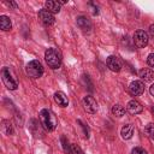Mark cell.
<instances>
[{
    "instance_id": "15",
    "label": "cell",
    "mask_w": 154,
    "mask_h": 154,
    "mask_svg": "<svg viewBox=\"0 0 154 154\" xmlns=\"http://www.w3.org/2000/svg\"><path fill=\"white\" fill-rule=\"evenodd\" d=\"M60 7L61 5L58 2V1H54V0H48L45 2V8L48 10L51 13H59L60 12Z\"/></svg>"
},
{
    "instance_id": "21",
    "label": "cell",
    "mask_w": 154,
    "mask_h": 154,
    "mask_svg": "<svg viewBox=\"0 0 154 154\" xmlns=\"http://www.w3.org/2000/svg\"><path fill=\"white\" fill-rule=\"evenodd\" d=\"M144 131H146V134H147L152 140H154V123H149V124H147Z\"/></svg>"
},
{
    "instance_id": "18",
    "label": "cell",
    "mask_w": 154,
    "mask_h": 154,
    "mask_svg": "<svg viewBox=\"0 0 154 154\" xmlns=\"http://www.w3.org/2000/svg\"><path fill=\"white\" fill-rule=\"evenodd\" d=\"M1 130H2V132H4L5 135H13V134H14L13 126H12V124H11L8 120H4V122H2Z\"/></svg>"
},
{
    "instance_id": "11",
    "label": "cell",
    "mask_w": 154,
    "mask_h": 154,
    "mask_svg": "<svg viewBox=\"0 0 154 154\" xmlns=\"http://www.w3.org/2000/svg\"><path fill=\"white\" fill-rule=\"evenodd\" d=\"M42 124H41V122L38 123V120H36V119H31L30 122H29V129H30V131H31V134L35 136V137H41L42 136Z\"/></svg>"
},
{
    "instance_id": "27",
    "label": "cell",
    "mask_w": 154,
    "mask_h": 154,
    "mask_svg": "<svg viewBox=\"0 0 154 154\" xmlns=\"http://www.w3.org/2000/svg\"><path fill=\"white\" fill-rule=\"evenodd\" d=\"M89 5H90V6L93 7V14H94V16H96V14H99V10H97V6H95V5L93 4V2H90Z\"/></svg>"
},
{
    "instance_id": "26",
    "label": "cell",
    "mask_w": 154,
    "mask_h": 154,
    "mask_svg": "<svg viewBox=\"0 0 154 154\" xmlns=\"http://www.w3.org/2000/svg\"><path fill=\"white\" fill-rule=\"evenodd\" d=\"M5 5H7L8 7H12V8H17V7H18V5H17L14 1H10V2H6V1H5Z\"/></svg>"
},
{
    "instance_id": "9",
    "label": "cell",
    "mask_w": 154,
    "mask_h": 154,
    "mask_svg": "<svg viewBox=\"0 0 154 154\" xmlns=\"http://www.w3.org/2000/svg\"><path fill=\"white\" fill-rule=\"evenodd\" d=\"M129 91L131 95L134 96H138L142 95L144 91V84L142 81H132L129 85Z\"/></svg>"
},
{
    "instance_id": "3",
    "label": "cell",
    "mask_w": 154,
    "mask_h": 154,
    "mask_svg": "<svg viewBox=\"0 0 154 154\" xmlns=\"http://www.w3.org/2000/svg\"><path fill=\"white\" fill-rule=\"evenodd\" d=\"M25 71H26V75L29 77H31V78H38L43 73V66H42V64L38 60H31V61H29L26 64Z\"/></svg>"
},
{
    "instance_id": "2",
    "label": "cell",
    "mask_w": 154,
    "mask_h": 154,
    "mask_svg": "<svg viewBox=\"0 0 154 154\" xmlns=\"http://www.w3.org/2000/svg\"><path fill=\"white\" fill-rule=\"evenodd\" d=\"M45 60L51 69H59L61 65V54L55 48H48L45 52Z\"/></svg>"
},
{
    "instance_id": "14",
    "label": "cell",
    "mask_w": 154,
    "mask_h": 154,
    "mask_svg": "<svg viewBox=\"0 0 154 154\" xmlns=\"http://www.w3.org/2000/svg\"><path fill=\"white\" fill-rule=\"evenodd\" d=\"M54 101H55V102L58 103V106H60V107H66V106L69 105V99H67L66 94L63 93V91H57V93L54 94Z\"/></svg>"
},
{
    "instance_id": "19",
    "label": "cell",
    "mask_w": 154,
    "mask_h": 154,
    "mask_svg": "<svg viewBox=\"0 0 154 154\" xmlns=\"http://www.w3.org/2000/svg\"><path fill=\"white\" fill-rule=\"evenodd\" d=\"M112 114H113L114 117L120 118V117H123V116L125 114V108H124L122 105L117 103V105H114V106L112 107Z\"/></svg>"
},
{
    "instance_id": "24",
    "label": "cell",
    "mask_w": 154,
    "mask_h": 154,
    "mask_svg": "<svg viewBox=\"0 0 154 154\" xmlns=\"http://www.w3.org/2000/svg\"><path fill=\"white\" fill-rule=\"evenodd\" d=\"M147 63L150 67H154V53H150L147 58Z\"/></svg>"
},
{
    "instance_id": "12",
    "label": "cell",
    "mask_w": 154,
    "mask_h": 154,
    "mask_svg": "<svg viewBox=\"0 0 154 154\" xmlns=\"http://www.w3.org/2000/svg\"><path fill=\"white\" fill-rule=\"evenodd\" d=\"M126 109H128V112L130 113V114H138V113H141L142 111H143V107H142V105L138 102V101H136V100H130L129 102H128V105H126Z\"/></svg>"
},
{
    "instance_id": "1",
    "label": "cell",
    "mask_w": 154,
    "mask_h": 154,
    "mask_svg": "<svg viewBox=\"0 0 154 154\" xmlns=\"http://www.w3.org/2000/svg\"><path fill=\"white\" fill-rule=\"evenodd\" d=\"M38 118H40V122H41L43 129L47 130V131H53L58 125L57 117L54 116V113L52 111H49L47 108H43V109L40 111Z\"/></svg>"
},
{
    "instance_id": "13",
    "label": "cell",
    "mask_w": 154,
    "mask_h": 154,
    "mask_svg": "<svg viewBox=\"0 0 154 154\" xmlns=\"http://www.w3.org/2000/svg\"><path fill=\"white\" fill-rule=\"evenodd\" d=\"M138 76L144 82H152L154 79V71L152 69H149V67H143V69H141L138 71Z\"/></svg>"
},
{
    "instance_id": "30",
    "label": "cell",
    "mask_w": 154,
    "mask_h": 154,
    "mask_svg": "<svg viewBox=\"0 0 154 154\" xmlns=\"http://www.w3.org/2000/svg\"><path fill=\"white\" fill-rule=\"evenodd\" d=\"M152 112H153V114H154V107H152Z\"/></svg>"
},
{
    "instance_id": "29",
    "label": "cell",
    "mask_w": 154,
    "mask_h": 154,
    "mask_svg": "<svg viewBox=\"0 0 154 154\" xmlns=\"http://www.w3.org/2000/svg\"><path fill=\"white\" fill-rule=\"evenodd\" d=\"M149 93H150L152 96H154V84L150 85V88H149Z\"/></svg>"
},
{
    "instance_id": "16",
    "label": "cell",
    "mask_w": 154,
    "mask_h": 154,
    "mask_svg": "<svg viewBox=\"0 0 154 154\" xmlns=\"http://www.w3.org/2000/svg\"><path fill=\"white\" fill-rule=\"evenodd\" d=\"M120 135H122V138L130 140L134 135V126L131 124H125L120 130Z\"/></svg>"
},
{
    "instance_id": "23",
    "label": "cell",
    "mask_w": 154,
    "mask_h": 154,
    "mask_svg": "<svg viewBox=\"0 0 154 154\" xmlns=\"http://www.w3.org/2000/svg\"><path fill=\"white\" fill-rule=\"evenodd\" d=\"M131 154H148L146 149H143L142 147H135L131 152Z\"/></svg>"
},
{
    "instance_id": "20",
    "label": "cell",
    "mask_w": 154,
    "mask_h": 154,
    "mask_svg": "<svg viewBox=\"0 0 154 154\" xmlns=\"http://www.w3.org/2000/svg\"><path fill=\"white\" fill-rule=\"evenodd\" d=\"M60 141H61V146H63V149H64V152L65 153H70V148H71V144L69 143V141H67V138L63 135L61 137H60Z\"/></svg>"
},
{
    "instance_id": "4",
    "label": "cell",
    "mask_w": 154,
    "mask_h": 154,
    "mask_svg": "<svg viewBox=\"0 0 154 154\" xmlns=\"http://www.w3.org/2000/svg\"><path fill=\"white\" fill-rule=\"evenodd\" d=\"M1 78H2V82H4V84L6 85L7 89H10V90H16L17 89L18 83L14 79V77L11 73L8 67H2V70H1Z\"/></svg>"
},
{
    "instance_id": "22",
    "label": "cell",
    "mask_w": 154,
    "mask_h": 154,
    "mask_svg": "<svg viewBox=\"0 0 154 154\" xmlns=\"http://www.w3.org/2000/svg\"><path fill=\"white\" fill-rule=\"evenodd\" d=\"M70 154H84V153H83V150L81 149L79 146H77V144H71Z\"/></svg>"
},
{
    "instance_id": "17",
    "label": "cell",
    "mask_w": 154,
    "mask_h": 154,
    "mask_svg": "<svg viewBox=\"0 0 154 154\" xmlns=\"http://www.w3.org/2000/svg\"><path fill=\"white\" fill-rule=\"evenodd\" d=\"M0 28H1V30H4V31H8V30H11V28H12V24H11L10 18H8L7 16H5V14L0 16Z\"/></svg>"
},
{
    "instance_id": "8",
    "label": "cell",
    "mask_w": 154,
    "mask_h": 154,
    "mask_svg": "<svg viewBox=\"0 0 154 154\" xmlns=\"http://www.w3.org/2000/svg\"><path fill=\"white\" fill-rule=\"evenodd\" d=\"M106 65L113 72H119L122 70V66H123L122 65V60L116 55H109L106 59Z\"/></svg>"
},
{
    "instance_id": "25",
    "label": "cell",
    "mask_w": 154,
    "mask_h": 154,
    "mask_svg": "<svg viewBox=\"0 0 154 154\" xmlns=\"http://www.w3.org/2000/svg\"><path fill=\"white\" fill-rule=\"evenodd\" d=\"M78 124H79V125L82 126V129L84 130V136H85V137L88 138V137H89V131H88V128H85V125H84V124H83V123H82L81 120H78Z\"/></svg>"
},
{
    "instance_id": "7",
    "label": "cell",
    "mask_w": 154,
    "mask_h": 154,
    "mask_svg": "<svg viewBox=\"0 0 154 154\" xmlns=\"http://www.w3.org/2000/svg\"><path fill=\"white\" fill-rule=\"evenodd\" d=\"M37 17H38V19H40V22L43 24V25H46V26H48V25H52L53 23H54V14L53 13H51L48 10H46V8H42V10H40L38 11V13H37Z\"/></svg>"
},
{
    "instance_id": "28",
    "label": "cell",
    "mask_w": 154,
    "mask_h": 154,
    "mask_svg": "<svg viewBox=\"0 0 154 154\" xmlns=\"http://www.w3.org/2000/svg\"><path fill=\"white\" fill-rule=\"evenodd\" d=\"M149 34H150L152 37L154 38V24H152V25L149 26Z\"/></svg>"
},
{
    "instance_id": "5",
    "label": "cell",
    "mask_w": 154,
    "mask_h": 154,
    "mask_svg": "<svg viewBox=\"0 0 154 154\" xmlns=\"http://www.w3.org/2000/svg\"><path fill=\"white\" fill-rule=\"evenodd\" d=\"M149 42V37H148V34L142 30V29H138L135 31L134 34V43L137 48H144Z\"/></svg>"
},
{
    "instance_id": "10",
    "label": "cell",
    "mask_w": 154,
    "mask_h": 154,
    "mask_svg": "<svg viewBox=\"0 0 154 154\" xmlns=\"http://www.w3.org/2000/svg\"><path fill=\"white\" fill-rule=\"evenodd\" d=\"M76 23L78 25V28L84 31V32H89L91 30V22L89 18H87L85 16H78L76 18Z\"/></svg>"
},
{
    "instance_id": "6",
    "label": "cell",
    "mask_w": 154,
    "mask_h": 154,
    "mask_svg": "<svg viewBox=\"0 0 154 154\" xmlns=\"http://www.w3.org/2000/svg\"><path fill=\"white\" fill-rule=\"evenodd\" d=\"M82 105H83V108H84L88 113H90V114H94V113H96V111H97V102H96V100H95L93 96H90V95H87V96L83 97Z\"/></svg>"
}]
</instances>
